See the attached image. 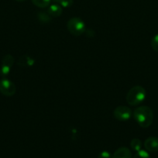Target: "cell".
Instances as JSON below:
<instances>
[{
  "label": "cell",
  "mask_w": 158,
  "mask_h": 158,
  "mask_svg": "<svg viewBox=\"0 0 158 158\" xmlns=\"http://www.w3.org/2000/svg\"><path fill=\"white\" fill-rule=\"evenodd\" d=\"M130 146H131V148L133 151H139L142 148V142H141L139 139L134 138L130 142Z\"/></svg>",
  "instance_id": "8fae6325"
},
{
  "label": "cell",
  "mask_w": 158,
  "mask_h": 158,
  "mask_svg": "<svg viewBox=\"0 0 158 158\" xmlns=\"http://www.w3.org/2000/svg\"><path fill=\"white\" fill-rule=\"evenodd\" d=\"M112 158H132V153L129 148L122 147L115 151Z\"/></svg>",
  "instance_id": "9c48e42d"
},
{
  "label": "cell",
  "mask_w": 158,
  "mask_h": 158,
  "mask_svg": "<svg viewBox=\"0 0 158 158\" xmlns=\"http://www.w3.org/2000/svg\"><path fill=\"white\" fill-rule=\"evenodd\" d=\"M73 2H74L73 0H60V1L59 2V4L60 5L61 7L68 8L70 7V6H72Z\"/></svg>",
  "instance_id": "2e32d148"
},
{
  "label": "cell",
  "mask_w": 158,
  "mask_h": 158,
  "mask_svg": "<svg viewBox=\"0 0 158 158\" xmlns=\"http://www.w3.org/2000/svg\"><path fill=\"white\" fill-rule=\"evenodd\" d=\"M47 12L51 17H58L62 13V7L58 3H54L48 6Z\"/></svg>",
  "instance_id": "30bf717a"
},
{
  "label": "cell",
  "mask_w": 158,
  "mask_h": 158,
  "mask_svg": "<svg viewBox=\"0 0 158 158\" xmlns=\"http://www.w3.org/2000/svg\"><path fill=\"white\" fill-rule=\"evenodd\" d=\"M67 28L70 33L75 36L82 35L86 29L85 22L78 17L71 18L67 23Z\"/></svg>",
  "instance_id": "3957f363"
},
{
  "label": "cell",
  "mask_w": 158,
  "mask_h": 158,
  "mask_svg": "<svg viewBox=\"0 0 158 158\" xmlns=\"http://www.w3.org/2000/svg\"><path fill=\"white\" fill-rule=\"evenodd\" d=\"M98 158H112V156L108 151H102L98 156Z\"/></svg>",
  "instance_id": "e0dca14e"
},
{
  "label": "cell",
  "mask_w": 158,
  "mask_h": 158,
  "mask_svg": "<svg viewBox=\"0 0 158 158\" xmlns=\"http://www.w3.org/2000/svg\"><path fill=\"white\" fill-rule=\"evenodd\" d=\"M51 1L54 2H55V3H58V4H59V2H60V0H51Z\"/></svg>",
  "instance_id": "ac0fdd59"
},
{
  "label": "cell",
  "mask_w": 158,
  "mask_h": 158,
  "mask_svg": "<svg viewBox=\"0 0 158 158\" xmlns=\"http://www.w3.org/2000/svg\"><path fill=\"white\" fill-rule=\"evenodd\" d=\"M150 44H151V47L153 48V50L158 52V33L156 34V35L152 38Z\"/></svg>",
  "instance_id": "9a60e30c"
},
{
  "label": "cell",
  "mask_w": 158,
  "mask_h": 158,
  "mask_svg": "<svg viewBox=\"0 0 158 158\" xmlns=\"http://www.w3.org/2000/svg\"><path fill=\"white\" fill-rule=\"evenodd\" d=\"M144 147L149 152L155 153L158 151V137H148L144 142Z\"/></svg>",
  "instance_id": "52a82bcc"
},
{
  "label": "cell",
  "mask_w": 158,
  "mask_h": 158,
  "mask_svg": "<svg viewBox=\"0 0 158 158\" xmlns=\"http://www.w3.org/2000/svg\"><path fill=\"white\" fill-rule=\"evenodd\" d=\"M35 63V60L28 55H23L19 58L17 64L20 67H31Z\"/></svg>",
  "instance_id": "ba28073f"
},
{
  "label": "cell",
  "mask_w": 158,
  "mask_h": 158,
  "mask_svg": "<svg viewBox=\"0 0 158 158\" xmlns=\"http://www.w3.org/2000/svg\"><path fill=\"white\" fill-rule=\"evenodd\" d=\"M133 158H150V156L147 151L140 150V151H137Z\"/></svg>",
  "instance_id": "5bb4252c"
},
{
  "label": "cell",
  "mask_w": 158,
  "mask_h": 158,
  "mask_svg": "<svg viewBox=\"0 0 158 158\" xmlns=\"http://www.w3.org/2000/svg\"><path fill=\"white\" fill-rule=\"evenodd\" d=\"M113 115L115 118L119 121H126L131 118L132 111L127 106H119L115 109Z\"/></svg>",
  "instance_id": "5b68a950"
},
{
  "label": "cell",
  "mask_w": 158,
  "mask_h": 158,
  "mask_svg": "<svg viewBox=\"0 0 158 158\" xmlns=\"http://www.w3.org/2000/svg\"><path fill=\"white\" fill-rule=\"evenodd\" d=\"M36 6L39 8H46L50 4L51 0H31Z\"/></svg>",
  "instance_id": "7c38bea8"
},
{
  "label": "cell",
  "mask_w": 158,
  "mask_h": 158,
  "mask_svg": "<svg viewBox=\"0 0 158 158\" xmlns=\"http://www.w3.org/2000/svg\"><path fill=\"white\" fill-rule=\"evenodd\" d=\"M16 87L15 84L8 79L4 78L0 80V93L6 97H12L15 94Z\"/></svg>",
  "instance_id": "277c9868"
},
{
  "label": "cell",
  "mask_w": 158,
  "mask_h": 158,
  "mask_svg": "<svg viewBox=\"0 0 158 158\" xmlns=\"http://www.w3.org/2000/svg\"><path fill=\"white\" fill-rule=\"evenodd\" d=\"M38 19L41 23H47L51 20V16L48 12H40L38 14Z\"/></svg>",
  "instance_id": "4fadbf2b"
},
{
  "label": "cell",
  "mask_w": 158,
  "mask_h": 158,
  "mask_svg": "<svg viewBox=\"0 0 158 158\" xmlns=\"http://www.w3.org/2000/svg\"><path fill=\"white\" fill-rule=\"evenodd\" d=\"M146 97V89L141 86H135L127 93L126 102L131 106H137L144 101Z\"/></svg>",
  "instance_id": "7a4b0ae2"
},
{
  "label": "cell",
  "mask_w": 158,
  "mask_h": 158,
  "mask_svg": "<svg viewBox=\"0 0 158 158\" xmlns=\"http://www.w3.org/2000/svg\"><path fill=\"white\" fill-rule=\"evenodd\" d=\"M14 62H15L14 57L10 54H6V56H3L2 60L1 69H0L2 76L6 77L7 75H9L14 64Z\"/></svg>",
  "instance_id": "8992f818"
},
{
  "label": "cell",
  "mask_w": 158,
  "mask_h": 158,
  "mask_svg": "<svg viewBox=\"0 0 158 158\" xmlns=\"http://www.w3.org/2000/svg\"><path fill=\"white\" fill-rule=\"evenodd\" d=\"M133 117L141 127L147 128L153 123V110L149 106H141L135 110Z\"/></svg>",
  "instance_id": "6da1fadb"
},
{
  "label": "cell",
  "mask_w": 158,
  "mask_h": 158,
  "mask_svg": "<svg viewBox=\"0 0 158 158\" xmlns=\"http://www.w3.org/2000/svg\"><path fill=\"white\" fill-rule=\"evenodd\" d=\"M15 1L20 2H25V1H26V0H15Z\"/></svg>",
  "instance_id": "d6986e66"
}]
</instances>
